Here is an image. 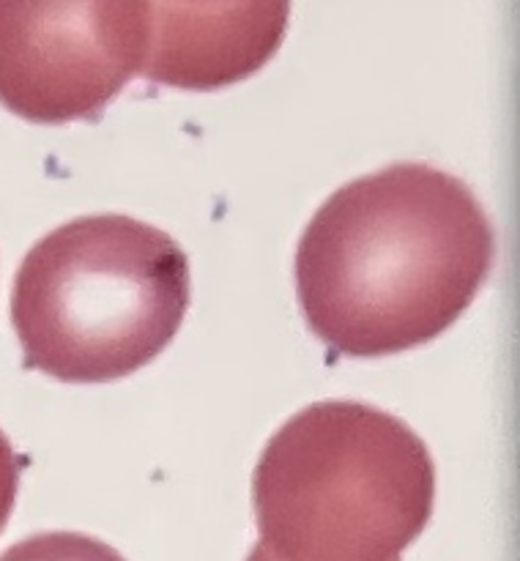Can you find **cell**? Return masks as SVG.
Instances as JSON below:
<instances>
[{"instance_id": "obj_5", "label": "cell", "mask_w": 520, "mask_h": 561, "mask_svg": "<svg viewBox=\"0 0 520 561\" xmlns=\"http://www.w3.org/2000/svg\"><path fill=\"white\" fill-rule=\"evenodd\" d=\"M140 75L211 91L261 69L288 31V3H148Z\"/></svg>"}, {"instance_id": "obj_3", "label": "cell", "mask_w": 520, "mask_h": 561, "mask_svg": "<svg viewBox=\"0 0 520 561\" xmlns=\"http://www.w3.org/2000/svg\"><path fill=\"white\" fill-rule=\"evenodd\" d=\"M189 307V261L164 230L124 217L71 219L22 257L11 323L25 367L102 383L157 359Z\"/></svg>"}, {"instance_id": "obj_6", "label": "cell", "mask_w": 520, "mask_h": 561, "mask_svg": "<svg viewBox=\"0 0 520 561\" xmlns=\"http://www.w3.org/2000/svg\"><path fill=\"white\" fill-rule=\"evenodd\" d=\"M0 561H126L115 548L80 531H42L20 540Z\"/></svg>"}, {"instance_id": "obj_1", "label": "cell", "mask_w": 520, "mask_h": 561, "mask_svg": "<svg viewBox=\"0 0 520 561\" xmlns=\"http://www.w3.org/2000/svg\"><path fill=\"white\" fill-rule=\"evenodd\" d=\"M493 225L458 175L394 162L348 181L296 247V296L312 332L345 356L438 337L493 268Z\"/></svg>"}, {"instance_id": "obj_7", "label": "cell", "mask_w": 520, "mask_h": 561, "mask_svg": "<svg viewBox=\"0 0 520 561\" xmlns=\"http://www.w3.org/2000/svg\"><path fill=\"white\" fill-rule=\"evenodd\" d=\"M20 458H16L14 447L5 438V433L0 431V531L9 524V515L14 510L16 488H20Z\"/></svg>"}, {"instance_id": "obj_4", "label": "cell", "mask_w": 520, "mask_h": 561, "mask_svg": "<svg viewBox=\"0 0 520 561\" xmlns=\"http://www.w3.org/2000/svg\"><path fill=\"white\" fill-rule=\"evenodd\" d=\"M148 3H0V102L36 124L91 121L140 71Z\"/></svg>"}, {"instance_id": "obj_2", "label": "cell", "mask_w": 520, "mask_h": 561, "mask_svg": "<svg viewBox=\"0 0 520 561\" xmlns=\"http://www.w3.org/2000/svg\"><path fill=\"white\" fill-rule=\"evenodd\" d=\"M432 502L425 442L356 400H323L290 416L252 474L261 546L279 561H400Z\"/></svg>"}, {"instance_id": "obj_8", "label": "cell", "mask_w": 520, "mask_h": 561, "mask_svg": "<svg viewBox=\"0 0 520 561\" xmlns=\"http://www.w3.org/2000/svg\"><path fill=\"white\" fill-rule=\"evenodd\" d=\"M246 561H279V559H274L271 553H268L266 548H263L261 542H257V546L250 551V557H246Z\"/></svg>"}]
</instances>
